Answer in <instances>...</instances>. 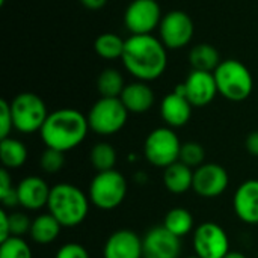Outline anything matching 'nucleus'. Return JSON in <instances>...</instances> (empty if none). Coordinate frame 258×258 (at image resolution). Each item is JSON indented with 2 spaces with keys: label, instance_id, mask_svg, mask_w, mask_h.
<instances>
[{
  "label": "nucleus",
  "instance_id": "obj_1",
  "mask_svg": "<svg viewBox=\"0 0 258 258\" xmlns=\"http://www.w3.org/2000/svg\"><path fill=\"white\" fill-rule=\"evenodd\" d=\"M166 47L153 35H132L125 39L122 63L139 82L159 79L168 65Z\"/></svg>",
  "mask_w": 258,
  "mask_h": 258
},
{
  "label": "nucleus",
  "instance_id": "obj_2",
  "mask_svg": "<svg viewBox=\"0 0 258 258\" xmlns=\"http://www.w3.org/2000/svg\"><path fill=\"white\" fill-rule=\"evenodd\" d=\"M88 130V116L82 112L76 109H59L48 113L39 133L47 148L67 153L85 141Z\"/></svg>",
  "mask_w": 258,
  "mask_h": 258
},
{
  "label": "nucleus",
  "instance_id": "obj_3",
  "mask_svg": "<svg viewBox=\"0 0 258 258\" xmlns=\"http://www.w3.org/2000/svg\"><path fill=\"white\" fill-rule=\"evenodd\" d=\"M48 213H51L62 227L71 228L80 225L89 212V197L77 186L59 183L51 187L48 198Z\"/></svg>",
  "mask_w": 258,
  "mask_h": 258
},
{
  "label": "nucleus",
  "instance_id": "obj_4",
  "mask_svg": "<svg viewBox=\"0 0 258 258\" xmlns=\"http://www.w3.org/2000/svg\"><path fill=\"white\" fill-rule=\"evenodd\" d=\"M218 92L230 101L246 100L254 89V79L245 63L237 59H227L213 73Z\"/></svg>",
  "mask_w": 258,
  "mask_h": 258
},
{
  "label": "nucleus",
  "instance_id": "obj_5",
  "mask_svg": "<svg viewBox=\"0 0 258 258\" xmlns=\"http://www.w3.org/2000/svg\"><path fill=\"white\" fill-rule=\"evenodd\" d=\"M14 128L20 133L30 135L41 132L48 112L42 98L33 92H21L11 101Z\"/></svg>",
  "mask_w": 258,
  "mask_h": 258
},
{
  "label": "nucleus",
  "instance_id": "obj_6",
  "mask_svg": "<svg viewBox=\"0 0 258 258\" xmlns=\"http://www.w3.org/2000/svg\"><path fill=\"white\" fill-rule=\"evenodd\" d=\"M127 195V181L115 169L98 172L89 184V201L100 210H113Z\"/></svg>",
  "mask_w": 258,
  "mask_h": 258
},
{
  "label": "nucleus",
  "instance_id": "obj_7",
  "mask_svg": "<svg viewBox=\"0 0 258 258\" xmlns=\"http://www.w3.org/2000/svg\"><path fill=\"white\" fill-rule=\"evenodd\" d=\"M128 110L121 98L101 97L94 103L88 113L89 130L101 136H110L118 133L127 122Z\"/></svg>",
  "mask_w": 258,
  "mask_h": 258
},
{
  "label": "nucleus",
  "instance_id": "obj_8",
  "mask_svg": "<svg viewBox=\"0 0 258 258\" xmlns=\"http://www.w3.org/2000/svg\"><path fill=\"white\" fill-rule=\"evenodd\" d=\"M181 144L171 127H159L153 130L144 144L147 160L157 168H168L180 160Z\"/></svg>",
  "mask_w": 258,
  "mask_h": 258
},
{
  "label": "nucleus",
  "instance_id": "obj_9",
  "mask_svg": "<svg viewBox=\"0 0 258 258\" xmlns=\"http://www.w3.org/2000/svg\"><path fill=\"white\" fill-rule=\"evenodd\" d=\"M162 11L157 0H133L124 14V23L133 35H151L160 26Z\"/></svg>",
  "mask_w": 258,
  "mask_h": 258
},
{
  "label": "nucleus",
  "instance_id": "obj_10",
  "mask_svg": "<svg viewBox=\"0 0 258 258\" xmlns=\"http://www.w3.org/2000/svg\"><path fill=\"white\" fill-rule=\"evenodd\" d=\"M194 21L183 11H171L168 12L159 26L160 41L169 50H178L186 47L194 36Z\"/></svg>",
  "mask_w": 258,
  "mask_h": 258
},
{
  "label": "nucleus",
  "instance_id": "obj_11",
  "mask_svg": "<svg viewBox=\"0 0 258 258\" xmlns=\"http://www.w3.org/2000/svg\"><path fill=\"white\" fill-rule=\"evenodd\" d=\"M194 249L200 258H224L230 252V240L222 227L204 222L194 233Z\"/></svg>",
  "mask_w": 258,
  "mask_h": 258
},
{
  "label": "nucleus",
  "instance_id": "obj_12",
  "mask_svg": "<svg viewBox=\"0 0 258 258\" xmlns=\"http://www.w3.org/2000/svg\"><path fill=\"white\" fill-rule=\"evenodd\" d=\"M230 177L225 168L216 163H204L194 171L192 189L203 198H215L225 192Z\"/></svg>",
  "mask_w": 258,
  "mask_h": 258
},
{
  "label": "nucleus",
  "instance_id": "obj_13",
  "mask_svg": "<svg viewBox=\"0 0 258 258\" xmlns=\"http://www.w3.org/2000/svg\"><path fill=\"white\" fill-rule=\"evenodd\" d=\"M144 258H178L181 254L180 237L163 225L151 228L142 239Z\"/></svg>",
  "mask_w": 258,
  "mask_h": 258
},
{
  "label": "nucleus",
  "instance_id": "obj_14",
  "mask_svg": "<svg viewBox=\"0 0 258 258\" xmlns=\"http://www.w3.org/2000/svg\"><path fill=\"white\" fill-rule=\"evenodd\" d=\"M183 85L186 98L194 107H203L210 104L218 94V86L213 73L192 70Z\"/></svg>",
  "mask_w": 258,
  "mask_h": 258
},
{
  "label": "nucleus",
  "instance_id": "obj_15",
  "mask_svg": "<svg viewBox=\"0 0 258 258\" xmlns=\"http://www.w3.org/2000/svg\"><path fill=\"white\" fill-rule=\"evenodd\" d=\"M103 258H144L142 239L132 230H118L106 240Z\"/></svg>",
  "mask_w": 258,
  "mask_h": 258
},
{
  "label": "nucleus",
  "instance_id": "obj_16",
  "mask_svg": "<svg viewBox=\"0 0 258 258\" xmlns=\"http://www.w3.org/2000/svg\"><path fill=\"white\" fill-rule=\"evenodd\" d=\"M51 187L41 177L30 175L23 178L17 186L18 206L27 210H39L48 204Z\"/></svg>",
  "mask_w": 258,
  "mask_h": 258
},
{
  "label": "nucleus",
  "instance_id": "obj_17",
  "mask_svg": "<svg viewBox=\"0 0 258 258\" xmlns=\"http://www.w3.org/2000/svg\"><path fill=\"white\" fill-rule=\"evenodd\" d=\"M233 207L237 218L249 225L258 224V180L242 183L233 198Z\"/></svg>",
  "mask_w": 258,
  "mask_h": 258
},
{
  "label": "nucleus",
  "instance_id": "obj_18",
  "mask_svg": "<svg viewBox=\"0 0 258 258\" xmlns=\"http://www.w3.org/2000/svg\"><path fill=\"white\" fill-rule=\"evenodd\" d=\"M192 107L194 106L184 95L174 91L165 95V98L162 100L160 113H162L163 121L171 128H178L189 122L190 115H192Z\"/></svg>",
  "mask_w": 258,
  "mask_h": 258
},
{
  "label": "nucleus",
  "instance_id": "obj_19",
  "mask_svg": "<svg viewBox=\"0 0 258 258\" xmlns=\"http://www.w3.org/2000/svg\"><path fill=\"white\" fill-rule=\"evenodd\" d=\"M119 98L124 103L125 109L132 113L148 112L154 104V92L145 82L125 85Z\"/></svg>",
  "mask_w": 258,
  "mask_h": 258
},
{
  "label": "nucleus",
  "instance_id": "obj_20",
  "mask_svg": "<svg viewBox=\"0 0 258 258\" xmlns=\"http://www.w3.org/2000/svg\"><path fill=\"white\" fill-rule=\"evenodd\" d=\"M163 184L171 194H184L194 186V171L180 160L165 168Z\"/></svg>",
  "mask_w": 258,
  "mask_h": 258
},
{
  "label": "nucleus",
  "instance_id": "obj_21",
  "mask_svg": "<svg viewBox=\"0 0 258 258\" xmlns=\"http://www.w3.org/2000/svg\"><path fill=\"white\" fill-rule=\"evenodd\" d=\"M60 228H62V225L57 222V219L51 213H44V215L36 216L32 221L29 234L33 242H36L39 245H48L57 239Z\"/></svg>",
  "mask_w": 258,
  "mask_h": 258
},
{
  "label": "nucleus",
  "instance_id": "obj_22",
  "mask_svg": "<svg viewBox=\"0 0 258 258\" xmlns=\"http://www.w3.org/2000/svg\"><path fill=\"white\" fill-rule=\"evenodd\" d=\"M189 62L192 68L197 71L215 73V70L219 67L222 60L219 51L212 44H197L192 47L189 53Z\"/></svg>",
  "mask_w": 258,
  "mask_h": 258
},
{
  "label": "nucleus",
  "instance_id": "obj_23",
  "mask_svg": "<svg viewBox=\"0 0 258 258\" xmlns=\"http://www.w3.org/2000/svg\"><path fill=\"white\" fill-rule=\"evenodd\" d=\"M0 157H2L3 168L17 169L26 163L27 148L21 141L6 138L0 141Z\"/></svg>",
  "mask_w": 258,
  "mask_h": 258
},
{
  "label": "nucleus",
  "instance_id": "obj_24",
  "mask_svg": "<svg viewBox=\"0 0 258 258\" xmlns=\"http://www.w3.org/2000/svg\"><path fill=\"white\" fill-rule=\"evenodd\" d=\"M124 77L115 68H106L97 79V89L104 98H119L124 91Z\"/></svg>",
  "mask_w": 258,
  "mask_h": 258
},
{
  "label": "nucleus",
  "instance_id": "obj_25",
  "mask_svg": "<svg viewBox=\"0 0 258 258\" xmlns=\"http://www.w3.org/2000/svg\"><path fill=\"white\" fill-rule=\"evenodd\" d=\"M124 47H125V41L119 35L112 32L101 33L94 42L95 53L107 60H115L118 57H122Z\"/></svg>",
  "mask_w": 258,
  "mask_h": 258
},
{
  "label": "nucleus",
  "instance_id": "obj_26",
  "mask_svg": "<svg viewBox=\"0 0 258 258\" xmlns=\"http://www.w3.org/2000/svg\"><path fill=\"white\" fill-rule=\"evenodd\" d=\"M163 227L171 231L172 234H175L177 237H184L186 234H189L194 228V216L190 215L189 210L183 209V207H175L172 210H169L165 216L163 221Z\"/></svg>",
  "mask_w": 258,
  "mask_h": 258
},
{
  "label": "nucleus",
  "instance_id": "obj_27",
  "mask_svg": "<svg viewBox=\"0 0 258 258\" xmlns=\"http://www.w3.org/2000/svg\"><path fill=\"white\" fill-rule=\"evenodd\" d=\"M89 160L95 171H98V172L110 171V169H113V166L116 163V151L110 144L100 142L92 147Z\"/></svg>",
  "mask_w": 258,
  "mask_h": 258
},
{
  "label": "nucleus",
  "instance_id": "obj_28",
  "mask_svg": "<svg viewBox=\"0 0 258 258\" xmlns=\"http://www.w3.org/2000/svg\"><path fill=\"white\" fill-rule=\"evenodd\" d=\"M0 258H32V251L23 237L12 236L0 242Z\"/></svg>",
  "mask_w": 258,
  "mask_h": 258
},
{
  "label": "nucleus",
  "instance_id": "obj_29",
  "mask_svg": "<svg viewBox=\"0 0 258 258\" xmlns=\"http://www.w3.org/2000/svg\"><path fill=\"white\" fill-rule=\"evenodd\" d=\"M206 151L204 147L198 142H186L181 145L180 151V162L189 168H200L204 165Z\"/></svg>",
  "mask_w": 258,
  "mask_h": 258
},
{
  "label": "nucleus",
  "instance_id": "obj_30",
  "mask_svg": "<svg viewBox=\"0 0 258 258\" xmlns=\"http://www.w3.org/2000/svg\"><path fill=\"white\" fill-rule=\"evenodd\" d=\"M0 201L5 207H15L18 206V195L17 186L14 187L12 178L6 168L0 169Z\"/></svg>",
  "mask_w": 258,
  "mask_h": 258
},
{
  "label": "nucleus",
  "instance_id": "obj_31",
  "mask_svg": "<svg viewBox=\"0 0 258 258\" xmlns=\"http://www.w3.org/2000/svg\"><path fill=\"white\" fill-rule=\"evenodd\" d=\"M65 163V156L62 151L53 150V148H45V151L41 156V168L47 174H56L63 168Z\"/></svg>",
  "mask_w": 258,
  "mask_h": 258
},
{
  "label": "nucleus",
  "instance_id": "obj_32",
  "mask_svg": "<svg viewBox=\"0 0 258 258\" xmlns=\"http://www.w3.org/2000/svg\"><path fill=\"white\" fill-rule=\"evenodd\" d=\"M9 225H11V237H21L26 233H30L32 221L24 213H11L9 215Z\"/></svg>",
  "mask_w": 258,
  "mask_h": 258
},
{
  "label": "nucleus",
  "instance_id": "obj_33",
  "mask_svg": "<svg viewBox=\"0 0 258 258\" xmlns=\"http://www.w3.org/2000/svg\"><path fill=\"white\" fill-rule=\"evenodd\" d=\"M12 128H14V122H12L11 103H8L6 100H0V139L9 138Z\"/></svg>",
  "mask_w": 258,
  "mask_h": 258
},
{
  "label": "nucleus",
  "instance_id": "obj_34",
  "mask_svg": "<svg viewBox=\"0 0 258 258\" xmlns=\"http://www.w3.org/2000/svg\"><path fill=\"white\" fill-rule=\"evenodd\" d=\"M54 258H89V254L80 243H65L59 248Z\"/></svg>",
  "mask_w": 258,
  "mask_h": 258
},
{
  "label": "nucleus",
  "instance_id": "obj_35",
  "mask_svg": "<svg viewBox=\"0 0 258 258\" xmlns=\"http://www.w3.org/2000/svg\"><path fill=\"white\" fill-rule=\"evenodd\" d=\"M11 237V225H9V215L5 210H0V242Z\"/></svg>",
  "mask_w": 258,
  "mask_h": 258
},
{
  "label": "nucleus",
  "instance_id": "obj_36",
  "mask_svg": "<svg viewBox=\"0 0 258 258\" xmlns=\"http://www.w3.org/2000/svg\"><path fill=\"white\" fill-rule=\"evenodd\" d=\"M246 150H248L249 154L258 157V130L248 135V138H246Z\"/></svg>",
  "mask_w": 258,
  "mask_h": 258
},
{
  "label": "nucleus",
  "instance_id": "obj_37",
  "mask_svg": "<svg viewBox=\"0 0 258 258\" xmlns=\"http://www.w3.org/2000/svg\"><path fill=\"white\" fill-rule=\"evenodd\" d=\"M80 3L91 11H98L107 3V0H80Z\"/></svg>",
  "mask_w": 258,
  "mask_h": 258
},
{
  "label": "nucleus",
  "instance_id": "obj_38",
  "mask_svg": "<svg viewBox=\"0 0 258 258\" xmlns=\"http://www.w3.org/2000/svg\"><path fill=\"white\" fill-rule=\"evenodd\" d=\"M224 258H246L245 254H242V252H236V251H230L227 255Z\"/></svg>",
  "mask_w": 258,
  "mask_h": 258
},
{
  "label": "nucleus",
  "instance_id": "obj_39",
  "mask_svg": "<svg viewBox=\"0 0 258 258\" xmlns=\"http://www.w3.org/2000/svg\"><path fill=\"white\" fill-rule=\"evenodd\" d=\"M0 5H5V0H0Z\"/></svg>",
  "mask_w": 258,
  "mask_h": 258
},
{
  "label": "nucleus",
  "instance_id": "obj_40",
  "mask_svg": "<svg viewBox=\"0 0 258 258\" xmlns=\"http://www.w3.org/2000/svg\"><path fill=\"white\" fill-rule=\"evenodd\" d=\"M187 258H200L198 255H194V257H187Z\"/></svg>",
  "mask_w": 258,
  "mask_h": 258
}]
</instances>
